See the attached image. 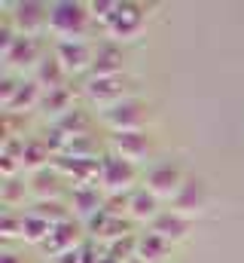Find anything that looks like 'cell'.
I'll use <instances>...</instances> for the list:
<instances>
[{
    "label": "cell",
    "instance_id": "obj_1",
    "mask_svg": "<svg viewBox=\"0 0 244 263\" xmlns=\"http://www.w3.org/2000/svg\"><path fill=\"white\" fill-rule=\"evenodd\" d=\"M89 18H92V12L86 3H73V0L49 3V31L58 40H83Z\"/></svg>",
    "mask_w": 244,
    "mask_h": 263
},
{
    "label": "cell",
    "instance_id": "obj_2",
    "mask_svg": "<svg viewBox=\"0 0 244 263\" xmlns=\"http://www.w3.org/2000/svg\"><path fill=\"white\" fill-rule=\"evenodd\" d=\"M101 120L113 132H144L147 120H150V104L140 98H125L119 104L107 107L101 114Z\"/></svg>",
    "mask_w": 244,
    "mask_h": 263
},
{
    "label": "cell",
    "instance_id": "obj_3",
    "mask_svg": "<svg viewBox=\"0 0 244 263\" xmlns=\"http://www.w3.org/2000/svg\"><path fill=\"white\" fill-rule=\"evenodd\" d=\"M128 83H131V77H125V73H116V77H95V80H89V83L83 86V92H86L89 101H95V104H101V107L107 110V107L119 104L125 98H131V95H128Z\"/></svg>",
    "mask_w": 244,
    "mask_h": 263
},
{
    "label": "cell",
    "instance_id": "obj_4",
    "mask_svg": "<svg viewBox=\"0 0 244 263\" xmlns=\"http://www.w3.org/2000/svg\"><path fill=\"white\" fill-rule=\"evenodd\" d=\"M12 9H15V12H9L6 18L12 22L15 34H22V37H37L43 28H49V3H34V0H28V3H15Z\"/></svg>",
    "mask_w": 244,
    "mask_h": 263
},
{
    "label": "cell",
    "instance_id": "obj_5",
    "mask_svg": "<svg viewBox=\"0 0 244 263\" xmlns=\"http://www.w3.org/2000/svg\"><path fill=\"white\" fill-rule=\"evenodd\" d=\"M55 59L67 73H79V70H92L95 65V49L86 40H58L55 43Z\"/></svg>",
    "mask_w": 244,
    "mask_h": 263
},
{
    "label": "cell",
    "instance_id": "obj_6",
    "mask_svg": "<svg viewBox=\"0 0 244 263\" xmlns=\"http://www.w3.org/2000/svg\"><path fill=\"white\" fill-rule=\"evenodd\" d=\"M183 181H186V178L180 175V168L171 165V162L153 165V168L147 172V190L156 199H174L177 190L183 187Z\"/></svg>",
    "mask_w": 244,
    "mask_h": 263
},
{
    "label": "cell",
    "instance_id": "obj_7",
    "mask_svg": "<svg viewBox=\"0 0 244 263\" xmlns=\"http://www.w3.org/2000/svg\"><path fill=\"white\" fill-rule=\"evenodd\" d=\"M144 22H147L144 6H137V3H119L116 12H113V18L107 22V31L113 37H119V40H131V37L140 34Z\"/></svg>",
    "mask_w": 244,
    "mask_h": 263
},
{
    "label": "cell",
    "instance_id": "obj_8",
    "mask_svg": "<svg viewBox=\"0 0 244 263\" xmlns=\"http://www.w3.org/2000/svg\"><path fill=\"white\" fill-rule=\"evenodd\" d=\"M134 175H137V172H134V162L122 159L116 153L104 156L101 165H98V178H101V184H104L107 190H125V187H131Z\"/></svg>",
    "mask_w": 244,
    "mask_h": 263
},
{
    "label": "cell",
    "instance_id": "obj_9",
    "mask_svg": "<svg viewBox=\"0 0 244 263\" xmlns=\"http://www.w3.org/2000/svg\"><path fill=\"white\" fill-rule=\"evenodd\" d=\"M3 59L9 67H37L43 62L37 37H22V34H15V40L3 49Z\"/></svg>",
    "mask_w": 244,
    "mask_h": 263
},
{
    "label": "cell",
    "instance_id": "obj_10",
    "mask_svg": "<svg viewBox=\"0 0 244 263\" xmlns=\"http://www.w3.org/2000/svg\"><path fill=\"white\" fill-rule=\"evenodd\" d=\"M110 147L116 156L128 159V162H137L150 153V138H147V132H113Z\"/></svg>",
    "mask_w": 244,
    "mask_h": 263
},
{
    "label": "cell",
    "instance_id": "obj_11",
    "mask_svg": "<svg viewBox=\"0 0 244 263\" xmlns=\"http://www.w3.org/2000/svg\"><path fill=\"white\" fill-rule=\"evenodd\" d=\"M205 202H208V187H205V181L201 178H186L183 181V187L177 190V196H174V211H198V208H205Z\"/></svg>",
    "mask_w": 244,
    "mask_h": 263
},
{
    "label": "cell",
    "instance_id": "obj_12",
    "mask_svg": "<svg viewBox=\"0 0 244 263\" xmlns=\"http://www.w3.org/2000/svg\"><path fill=\"white\" fill-rule=\"evenodd\" d=\"M189 227H192V220L180 214V211H165V214H159L156 220H153V233H159L162 239H168V242H177L183 239L186 233H189Z\"/></svg>",
    "mask_w": 244,
    "mask_h": 263
},
{
    "label": "cell",
    "instance_id": "obj_13",
    "mask_svg": "<svg viewBox=\"0 0 244 263\" xmlns=\"http://www.w3.org/2000/svg\"><path fill=\"white\" fill-rule=\"evenodd\" d=\"M92 73L95 77H116V73H122V52L113 43H104L101 49H95Z\"/></svg>",
    "mask_w": 244,
    "mask_h": 263
},
{
    "label": "cell",
    "instance_id": "obj_14",
    "mask_svg": "<svg viewBox=\"0 0 244 263\" xmlns=\"http://www.w3.org/2000/svg\"><path fill=\"white\" fill-rule=\"evenodd\" d=\"M156 208H159V199L153 196L147 187H144V190H137L134 196L128 199V214H131L134 220H156V217H159V211H156Z\"/></svg>",
    "mask_w": 244,
    "mask_h": 263
},
{
    "label": "cell",
    "instance_id": "obj_15",
    "mask_svg": "<svg viewBox=\"0 0 244 263\" xmlns=\"http://www.w3.org/2000/svg\"><path fill=\"white\" fill-rule=\"evenodd\" d=\"M165 254H168V239H162L159 233L150 230L147 236L137 239V254H134L137 260H144V263L147 260H159V257H165Z\"/></svg>",
    "mask_w": 244,
    "mask_h": 263
},
{
    "label": "cell",
    "instance_id": "obj_16",
    "mask_svg": "<svg viewBox=\"0 0 244 263\" xmlns=\"http://www.w3.org/2000/svg\"><path fill=\"white\" fill-rule=\"evenodd\" d=\"M64 77H67V70L61 67V62L55 55H52V59H43V62L37 65V83L46 86L49 92H52V89H64V86H61Z\"/></svg>",
    "mask_w": 244,
    "mask_h": 263
},
{
    "label": "cell",
    "instance_id": "obj_17",
    "mask_svg": "<svg viewBox=\"0 0 244 263\" xmlns=\"http://www.w3.org/2000/svg\"><path fill=\"white\" fill-rule=\"evenodd\" d=\"M70 202L76 205V211H79L83 217H89L92 211H101V196H98V190H92V187H86V184L73 187V196H70Z\"/></svg>",
    "mask_w": 244,
    "mask_h": 263
},
{
    "label": "cell",
    "instance_id": "obj_18",
    "mask_svg": "<svg viewBox=\"0 0 244 263\" xmlns=\"http://www.w3.org/2000/svg\"><path fill=\"white\" fill-rule=\"evenodd\" d=\"M3 263H18V260H15V254H3Z\"/></svg>",
    "mask_w": 244,
    "mask_h": 263
}]
</instances>
